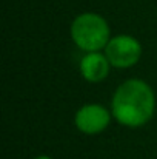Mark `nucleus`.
<instances>
[{
    "mask_svg": "<svg viewBox=\"0 0 157 159\" xmlns=\"http://www.w3.org/2000/svg\"><path fill=\"white\" fill-rule=\"evenodd\" d=\"M112 113L100 104H86L80 107L74 116V124L85 134H99L105 131L111 122Z\"/></svg>",
    "mask_w": 157,
    "mask_h": 159,
    "instance_id": "nucleus-4",
    "label": "nucleus"
},
{
    "mask_svg": "<svg viewBox=\"0 0 157 159\" xmlns=\"http://www.w3.org/2000/svg\"><path fill=\"white\" fill-rule=\"evenodd\" d=\"M154 91L142 79H128L120 84L111 101L112 117L128 128H139L148 124L154 116Z\"/></svg>",
    "mask_w": 157,
    "mask_h": 159,
    "instance_id": "nucleus-1",
    "label": "nucleus"
},
{
    "mask_svg": "<svg viewBox=\"0 0 157 159\" xmlns=\"http://www.w3.org/2000/svg\"><path fill=\"white\" fill-rule=\"evenodd\" d=\"M79 68H80L82 77L86 82L99 84L108 77L111 63L108 57L105 56V53L102 54L100 51H93V53H86L82 57Z\"/></svg>",
    "mask_w": 157,
    "mask_h": 159,
    "instance_id": "nucleus-5",
    "label": "nucleus"
},
{
    "mask_svg": "<svg viewBox=\"0 0 157 159\" xmlns=\"http://www.w3.org/2000/svg\"><path fill=\"white\" fill-rule=\"evenodd\" d=\"M105 56L108 57L111 66L129 68L139 62L142 56V45L133 36L119 34L109 39L108 45L105 47Z\"/></svg>",
    "mask_w": 157,
    "mask_h": 159,
    "instance_id": "nucleus-3",
    "label": "nucleus"
},
{
    "mask_svg": "<svg viewBox=\"0 0 157 159\" xmlns=\"http://www.w3.org/2000/svg\"><path fill=\"white\" fill-rule=\"evenodd\" d=\"M34 159H52L51 156H46V155H39V156H36Z\"/></svg>",
    "mask_w": 157,
    "mask_h": 159,
    "instance_id": "nucleus-6",
    "label": "nucleus"
},
{
    "mask_svg": "<svg viewBox=\"0 0 157 159\" xmlns=\"http://www.w3.org/2000/svg\"><path fill=\"white\" fill-rule=\"evenodd\" d=\"M71 39L85 53L105 50L111 39L108 22L96 12H83L71 23Z\"/></svg>",
    "mask_w": 157,
    "mask_h": 159,
    "instance_id": "nucleus-2",
    "label": "nucleus"
}]
</instances>
